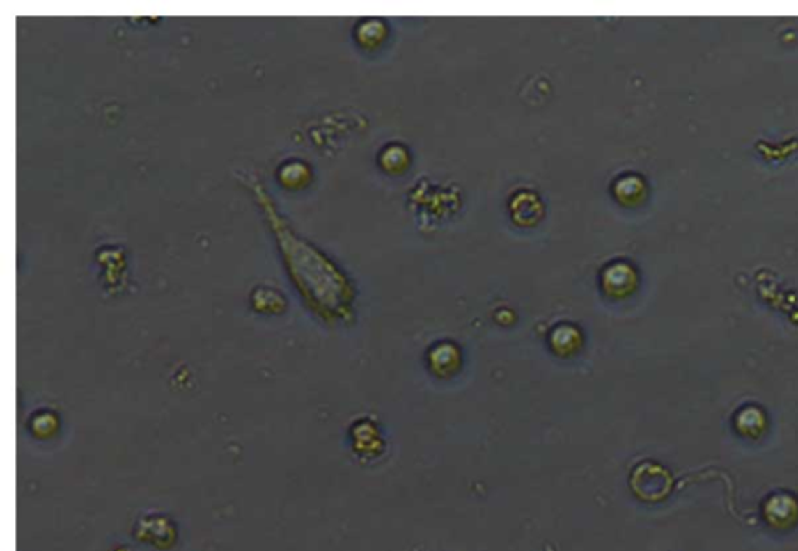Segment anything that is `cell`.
Returning a JSON list of instances; mask_svg holds the SVG:
<instances>
[{
    "label": "cell",
    "instance_id": "1",
    "mask_svg": "<svg viewBox=\"0 0 798 551\" xmlns=\"http://www.w3.org/2000/svg\"><path fill=\"white\" fill-rule=\"evenodd\" d=\"M512 211L515 215V220L519 221L521 225H532V223H535L541 216L542 207L535 195L521 193L515 198Z\"/></svg>",
    "mask_w": 798,
    "mask_h": 551
},
{
    "label": "cell",
    "instance_id": "2",
    "mask_svg": "<svg viewBox=\"0 0 798 551\" xmlns=\"http://www.w3.org/2000/svg\"><path fill=\"white\" fill-rule=\"evenodd\" d=\"M56 429H58V417L55 413H52L49 410L39 411L30 421V430L33 431L36 436H49Z\"/></svg>",
    "mask_w": 798,
    "mask_h": 551
}]
</instances>
